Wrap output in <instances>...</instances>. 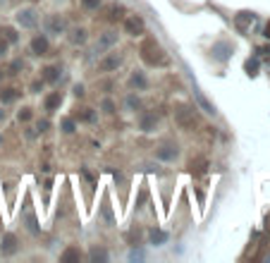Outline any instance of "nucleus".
<instances>
[{"label":"nucleus","mask_w":270,"mask_h":263,"mask_svg":"<svg viewBox=\"0 0 270 263\" xmlns=\"http://www.w3.org/2000/svg\"><path fill=\"white\" fill-rule=\"evenodd\" d=\"M139 53H141V60H144L146 65H151V67H162V65H167V55H165L162 46L156 41V38H146V41L141 43Z\"/></svg>","instance_id":"nucleus-1"},{"label":"nucleus","mask_w":270,"mask_h":263,"mask_svg":"<svg viewBox=\"0 0 270 263\" xmlns=\"http://www.w3.org/2000/svg\"><path fill=\"white\" fill-rule=\"evenodd\" d=\"M17 24H19L22 29H34V27L38 24L36 10H34V7H22V10H17Z\"/></svg>","instance_id":"nucleus-2"},{"label":"nucleus","mask_w":270,"mask_h":263,"mask_svg":"<svg viewBox=\"0 0 270 263\" xmlns=\"http://www.w3.org/2000/svg\"><path fill=\"white\" fill-rule=\"evenodd\" d=\"M196 108H189V105H180L177 108V113H175V117H177V122L184 127V129H191L194 124H196V113H194Z\"/></svg>","instance_id":"nucleus-3"},{"label":"nucleus","mask_w":270,"mask_h":263,"mask_svg":"<svg viewBox=\"0 0 270 263\" xmlns=\"http://www.w3.org/2000/svg\"><path fill=\"white\" fill-rule=\"evenodd\" d=\"M144 29H146V24H144V19L139 15H132V17L125 19V31L129 36H139V34H144Z\"/></svg>","instance_id":"nucleus-4"},{"label":"nucleus","mask_w":270,"mask_h":263,"mask_svg":"<svg viewBox=\"0 0 270 263\" xmlns=\"http://www.w3.org/2000/svg\"><path fill=\"white\" fill-rule=\"evenodd\" d=\"M48 48H51V46H48V38H46L43 34H38V36L31 38V53H34V55H46Z\"/></svg>","instance_id":"nucleus-5"},{"label":"nucleus","mask_w":270,"mask_h":263,"mask_svg":"<svg viewBox=\"0 0 270 263\" xmlns=\"http://www.w3.org/2000/svg\"><path fill=\"white\" fill-rule=\"evenodd\" d=\"M17 251V237L12 232H7L5 237H2V244H0V254L2 256H12Z\"/></svg>","instance_id":"nucleus-6"},{"label":"nucleus","mask_w":270,"mask_h":263,"mask_svg":"<svg viewBox=\"0 0 270 263\" xmlns=\"http://www.w3.org/2000/svg\"><path fill=\"white\" fill-rule=\"evenodd\" d=\"M115 43H117V34H112V31H106V34L98 38V43H96V51H98V53H103V51L112 48Z\"/></svg>","instance_id":"nucleus-7"},{"label":"nucleus","mask_w":270,"mask_h":263,"mask_svg":"<svg viewBox=\"0 0 270 263\" xmlns=\"http://www.w3.org/2000/svg\"><path fill=\"white\" fill-rule=\"evenodd\" d=\"M60 72H62V70H60L57 65H48V67H43V72H41V79L53 84V82H57V79H60Z\"/></svg>","instance_id":"nucleus-8"},{"label":"nucleus","mask_w":270,"mask_h":263,"mask_svg":"<svg viewBox=\"0 0 270 263\" xmlns=\"http://www.w3.org/2000/svg\"><path fill=\"white\" fill-rule=\"evenodd\" d=\"M120 65H122V55H117V53H110L108 58L101 62V70H103V72H110V70H117Z\"/></svg>","instance_id":"nucleus-9"},{"label":"nucleus","mask_w":270,"mask_h":263,"mask_svg":"<svg viewBox=\"0 0 270 263\" xmlns=\"http://www.w3.org/2000/svg\"><path fill=\"white\" fill-rule=\"evenodd\" d=\"M60 103H62V96H60V91H55V93H48L46 96V101H43V105H46V110L48 113H53L60 108Z\"/></svg>","instance_id":"nucleus-10"},{"label":"nucleus","mask_w":270,"mask_h":263,"mask_svg":"<svg viewBox=\"0 0 270 263\" xmlns=\"http://www.w3.org/2000/svg\"><path fill=\"white\" fill-rule=\"evenodd\" d=\"M158 124V117L153 115V113H148V115H141L139 120V127L144 129V132H153V127Z\"/></svg>","instance_id":"nucleus-11"},{"label":"nucleus","mask_w":270,"mask_h":263,"mask_svg":"<svg viewBox=\"0 0 270 263\" xmlns=\"http://www.w3.org/2000/svg\"><path fill=\"white\" fill-rule=\"evenodd\" d=\"M177 153H180V151H177V146L167 144V146L158 148V153H156V156H158L161 160H175V158H177Z\"/></svg>","instance_id":"nucleus-12"},{"label":"nucleus","mask_w":270,"mask_h":263,"mask_svg":"<svg viewBox=\"0 0 270 263\" xmlns=\"http://www.w3.org/2000/svg\"><path fill=\"white\" fill-rule=\"evenodd\" d=\"M129 87H132V88H139V91H141V88H146V87H148V82H146L144 72H134V74L129 77Z\"/></svg>","instance_id":"nucleus-13"},{"label":"nucleus","mask_w":270,"mask_h":263,"mask_svg":"<svg viewBox=\"0 0 270 263\" xmlns=\"http://www.w3.org/2000/svg\"><path fill=\"white\" fill-rule=\"evenodd\" d=\"M48 29L53 31V34H62V31H65V19H60L57 15H55V17H48Z\"/></svg>","instance_id":"nucleus-14"},{"label":"nucleus","mask_w":270,"mask_h":263,"mask_svg":"<svg viewBox=\"0 0 270 263\" xmlns=\"http://www.w3.org/2000/svg\"><path fill=\"white\" fill-rule=\"evenodd\" d=\"M222 51H232V48H230L227 43H222V41L213 46V55H216L217 60H227V58H230V53H222Z\"/></svg>","instance_id":"nucleus-15"},{"label":"nucleus","mask_w":270,"mask_h":263,"mask_svg":"<svg viewBox=\"0 0 270 263\" xmlns=\"http://www.w3.org/2000/svg\"><path fill=\"white\" fill-rule=\"evenodd\" d=\"M17 96H19L17 88H2V91H0V101H2V103H12Z\"/></svg>","instance_id":"nucleus-16"},{"label":"nucleus","mask_w":270,"mask_h":263,"mask_svg":"<svg viewBox=\"0 0 270 263\" xmlns=\"http://www.w3.org/2000/svg\"><path fill=\"white\" fill-rule=\"evenodd\" d=\"M194 93H196V98H198V103H201V108H203V110H206L208 115H216V105H211V103L206 101V96H201L198 91H194Z\"/></svg>","instance_id":"nucleus-17"},{"label":"nucleus","mask_w":270,"mask_h":263,"mask_svg":"<svg viewBox=\"0 0 270 263\" xmlns=\"http://www.w3.org/2000/svg\"><path fill=\"white\" fill-rule=\"evenodd\" d=\"M148 237H151V242H153V244H165V242H167V234L162 232V230H151Z\"/></svg>","instance_id":"nucleus-18"},{"label":"nucleus","mask_w":270,"mask_h":263,"mask_svg":"<svg viewBox=\"0 0 270 263\" xmlns=\"http://www.w3.org/2000/svg\"><path fill=\"white\" fill-rule=\"evenodd\" d=\"M70 41H72L74 46L84 43V41H86V29H74L72 31V36H70Z\"/></svg>","instance_id":"nucleus-19"},{"label":"nucleus","mask_w":270,"mask_h":263,"mask_svg":"<svg viewBox=\"0 0 270 263\" xmlns=\"http://www.w3.org/2000/svg\"><path fill=\"white\" fill-rule=\"evenodd\" d=\"M60 127H62V132H65V134H72V132H74V120H72V117H65Z\"/></svg>","instance_id":"nucleus-20"},{"label":"nucleus","mask_w":270,"mask_h":263,"mask_svg":"<svg viewBox=\"0 0 270 263\" xmlns=\"http://www.w3.org/2000/svg\"><path fill=\"white\" fill-rule=\"evenodd\" d=\"M60 259H62V261H79V251H77V249H67Z\"/></svg>","instance_id":"nucleus-21"},{"label":"nucleus","mask_w":270,"mask_h":263,"mask_svg":"<svg viewBox=\"0 0 270 263\" xmlns=\"http://www.w3.org/2000/svg\"><path fill=\"white\" fill-rule=\"evenodd\" d=\"M122 15H125V7H122V5H112V10H110V19H122Z\"/></svg>","instance_id":"nucleus-22"},{"label":"nucleus","mask_w":270,"mask_h":263,"mask_svg":"<svg viewBox=\"0 0 270 263\" xmlns=\"http://www.w3.org/2000/svg\"><path fill=\"white\" fill-rule=\"evenodd\" d=\"M103 0H81V7L84 10H98Z\"/></svg>","instance_id":"nucleus-23"},{"label":"nucleus","mask_w":270,"mask_h":263,"mask_svg":"<svg viewBox=\"0 0 270 263\" xmlns=\"http://www.w3.org/2000/svg\"><path fill=\"white\" fill-rule=\"evenodd\" d=\"M91 259H93V261H98V259H101V261H106V259H108V254H106L103 249H93V251H91Z\"/></svg>","instance_id":"nucleus-24"},{"label":"nucleus","mask_w":270,"mask_h":263,"mask_svg":"<svg viewBox=\"0 0 270 263\" xmlns=\"http://www.w3.org/2000/svg\"><path fill=\"white\" fill-rule=\"evenodd\" d=\"M17 117H19V122H29V120H31V108H22Z\"/></svg>","instance_id":"nucleus-25"},{"label":"nucleus","mask_w":270,"mask_h":263,"mask_svg":"<svg viewBox=\"0 0 270 263\" xmlns=\"http://www.w3.org/2000/svg\"><path fill=\"white\" fill-rule=\"evenodd\" d=\"M256 70H258V62H256V60H249V62H246V72H249V74H256Z\"/></svg>","instance_id":"nucleus-26"},{"label":"nucleus","mask_w":270,"mask_h":263,"mask_svg":"<svg viewBox=\"0 0 270 263\" xmlns=\"http://www.w3.org/2000/svg\"><path fill=\"white\" fill-rule=\"evenodd\" d=\"M103 110H106V113H115V103H112V101H110V98H106V101H103Z\"/></svg>","instance_id":"nucleus-27"},{"label":"nucleus","mask_w":270,"mask_h":263,"mask_svg":"<svg viewBox=\"0 0 270 263\" xmlns=\"http://www.w3.org/2000/svg\"><path fill=\"white\" fill-rule=\"evenodd\" d=\"M81 120H84V122H91V120H93V113H91V108H84V113H81Z\"/></svg>","instance_id":"nucleus-28"},{"label":"nucleus","mask_w":270,"mask_h":263,"mask_svg":"<svg viewBox=\"0 0 270 263\" xmlns=\"http://www.w3.org/2000/svg\"><path fill=\"white\" fill-rule=\"evenodd\" d=\"M127 105H129V108H139L141 103H139V98H136V96H129V98H127Z\"/></svg>","instance_id":"nucleus-29"},{"label":"nucleus","mask_w":270,"mask_h":263,"mask_svg":"<svg viewBox=\"0 0 270 263\" xmlns=\"http://www.w3.org/2000/svg\"><path fill=\"white\" fill-rule=\"evenodd\" d=\"M48 127H51V122H48V120L38 122V129H41V132H48Z\"/></svg>","instance_id":"nucleus-30"},{"label":"nucleus","mask_w":270,"mask_h":263,"mask_svg":"<svg viewBox=\"0 0 270 263\" xmlns=\"http://www.w3.org/2000/svg\"><path fill=\"white\" fill-rule=\"evenodd\" d=\"M74 96H84V87H81V84L74 87Z\"/></svg>","instance_id":"nucleus-31"},{"label":"nucleus","mask_w":270,"mask_h":263,"mask_svg":"<svg viewBox=\"0 0 270 263\" xmlns=\"http://www.w3.org/2000/svg\"><path fill=\"white\" fill-rule=\"evenodd\" d=\"M5 51H7V41H0V55H5Z\"/></svg>","instance_id":"nucleus-32"},{"label":"nucleus","mask_w":270,"mask_h":263,"mask_svg":"<svg viewBox=\"0 0 270 263\" xmlns=\"http://www.w3.org/2000/svg\"><path fill=\"white\" fill-rule=\"evenodd\" d=\"M266 36H268V38H270V22H268V24H266Z\"/></svg>","instance_id":"nucleus-33"}]
</instances>
